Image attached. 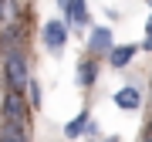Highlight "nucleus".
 Returning <instances> with one entry per match:
<instances>
[{
	"label": "nucleus",
	"mask_w": 152,
	"mask_h": 142,
	"mask_svg": "<svg viewBox=\"0 0 152 142\" xmlns=\"http://www.w3.org/2000/svg\"><path fill=\"white\" fill-rule=\"evenodd\" d=\"M0 142H31V139H27V125L4 122V129H0Z\"/></svg>",
	"instance_id": "nucleus-10"
},
{
	"label": "nucleus",
	"mask_w": 152,
	"mask_h": 142,
	"mask_svg": "<svg viewBox=\"0 0 152 142\" xmlns=\"http://www.w3.org/2000/svg\"><path fill=\"white\" fill-rule=\"evenodd\" d=\"M88 125H91V115H88V112H78L75 119L64 125V139H81L85 132H88Z\"/></svg>",
	"instance_id": "nucleus-8"
},
{
	"label": "nucleus",
	"mask_w": 152,
	"mask_h": 142,
	"mask_svg": "<svg viewBox=\"0 0 152 142\" xmlns=\"http://www.w3.org/2000/svg\"><path fill=\"white\" fill-rule=\"evenodd\" d=\"M135 44H118V48H112V54H108V64L112 68H125L132 58H135Z\"/></svg>",
	"instance_id": "nucleus-9"
},
{
	"label": "nucleus",
	"mask_w": 152,
	"mask_h": 142,
	"mask_svg": "<svg viewBox=\"0 0 152 142\" xmlns=\"http://www.w3.org/2000/svg\"><path fill=\"white\" fill-rule=\"evenodd\" d=\"M68 34H71L68 20H48L41 27V41H44V48H48L51 54H61L64 44H68Z\"/></svg>",
	"instance_id": "nucleus-2"
},
{
	"label": "nucleus",
	"mask_w": 152,
	"mask_h": 142,
	"mask_svg": "<svg viewBox=\"0 0 152 142\" xmlns=\"http://www.w3.org/2000/svg\"><path fill=\"white\" fill-rule=\"evenodd\" d=\"M115 105H118V108H125V112H135L139 105H142L139 88H135V85H125V88H118V91H115Z\"/></svg>",
	"instance_id": "nucleus-6"
},
{
	"label": "nucleus",
	"mask_w": 152,
	"mask_h": 142,
	"mask_svg": "<svg viewBox=\"0 0 152 142\" xmlns=\"http://www.w3.org/2000/svg\"><path fill=\"white\" fill-rule=\"evenodd\" d=\"M142 48L152 51V17H149V24H145V41H142Z\"/></svg>",
	"instance_id": "nucleus-14"
},
{
	"label": "nucleus",
	"mask_w": 152,
	"mask_h": 142,
	"mask_svg": "<svg viewBox=\"0 0 152 142\" xmlns=\"http://www.w3.org/2000/svg\"><path fill=\"white\" fill-rule=\"evenodd\" d=\"M64 20H68V27H88V4L85 0H71L64 7Z\"/></svg>",
	"instance_id": "nucleus-5"
},
{
	"label": "nucleus",
	"mask_w": 152,
	"mask_h": 142,
	"mask_svg": "<svg viewBox=\"0 0 152 142\" xmlns=\"http://www.w3.org/2000/svg\"><path fill=\"white\" fill-rule=\"evenodd\" d=\"M68 4H71V0H58V7H61V10H64V7H68Z\"/></svg>",
	"instance_id": "nucleus-16"
},
{
	"label": "nucleus",
	"mask_w": 152,
	"mask_h": 142,
	"mask_svg": "<svg viewBox=\"0 0 152 142\" xmlns=\"http://www.w3.org/2000/svg\"><path fill=\"white\" fill-rule=\"evenodd\" d=\"M4 78H7V91L27 95V88H31V68H27V54H24L20 48L4 51Z\"/></svg>",
	"instance_id": "nucleus-1"
},
{
	"label": "nucleus",
	"mask_w": 152,
	"mask_h": 142,
	"mask_svg": "<svg viewBox=\"0 0 152 142\" xmlns=\"http://www.w3.org/2000/svg\"><path fill=\"white\" fill-rule=\"evenodd\" d=\"M105 142H118V139H115V135H112V139H105Z\"/></svg>",
	"instance_id": "nucleus-17"
},
{
	"label": "nucleus",
	"mask_w": 152,
	"mask_h": 142,
	"mask_svg": "<svg viewBox=\"0 0 152 142\" xmlns=\"http://www.w3.org/2000/svg\"><path fill=\"white\" fill-rule=\"evenodd\" d=\"M112 27H95L91 37H88V51L91 54H112Z\"/></svg>",
	"instance_id": "nucleus-4"
},
{
	"label": "nucleus",
	"mask_w": 152,
	"mask_h": 142,
	"mask_svg": "<svg viewBox=\"0 0 152 142\" xmlns=\"http://www.w3.org/2000/svg\"><path fill=\"white\" fill-rule=\"evenodd\" d=\"M142 142H152V129H145V139H142Z\"/></svg>",
	"instance_id": "nucleus-15"
},
{
	"label": "nucleus",
	"mask_w": 152,
	"mask_h": 142,
	"mask_svg": "<svg viewBox=\"0 0 152 142\" xmlns=\"http://www.w3.org/2000/svg\"><path fill=\"white\" fill-rule=\"evenodd\" d=\"M27 102L34 105V108H37V105H41V85L34 81V78H31V88H27Z\"/></svg>",
	"instance_id": "nucleus-13"
},
{
	"label": "nucleus",
	"mask_w": 152,
	"mask_h": 142,
	"mask_svg": "<svg viewBox=\"0 0 152 142\" xmlns=\"http://www.w3.org/2000/svg\"><path fill=\"white\" fill-rule=\"evenodd\" d=\"M145 4H149V7H152V0H145Z\"/></svg>",
	"instance_id": "nucleus-18"
},
{
	"label": "nucleus",
	"mask_w": 152,
	"mask_h": 142,
	"mask_svg": "<svg viewBox=\"0 0 152 142\" xmlns=\"http://www.w3.org/2000/svg\"><path fill=\"white\" fill-rule=\"evenodd\" d=\"M95 78H98V64H95L91 58H85L81 64H78V85H81V88H91Z\"/></svg>",
	"instance_id": "nucleus-11"
},
{
	"label": "nucleus",
	"mask_w": 152,
	"mask_h": 142,
	"mask_svg": "<svg viewBox=\"0 0 152 142\" xmlns=\"http://www.w3.org/2000/svg\"><path fill=\"white\" fill-rule=\"evenodd\" d=\"M17 17H20V4H17V0H0V20H17Z\"/></svg>",
	"instance_id": "nucleus-12"
},
{
	"label": "nucleus",
	"mask_w": 152,
	"mask_h": 142,
	"mask_svg": "<svg viewBox=\"0 0 152 142\" xmlns=\"http://www.w3.org/2000/svg\"><path fill=\"white\" fill-rule=\"evenodd\" d=\"M20 41H24V24L10 20L4 27V34H0V48H4V51H14V48H20Z\"/></svg>",
	"instance_id": "nucleus-7"
},
{
	"label": "nucleus",
	"mask_w": 152,
	"mask_h": 142,
	"mask_svg": "<svg viewBox=\"0 0 152 142\" xmlns=\"http://www.w3.org/2000/svg\"><path fill=\"white\" fill-rule=\"evenodd\" d=\"M27 108L31 102L20 91H7L4 95V122H17V125H27Z\"/></svg>",
	"instance_id": "nucleus-3"
}]
</instances>
